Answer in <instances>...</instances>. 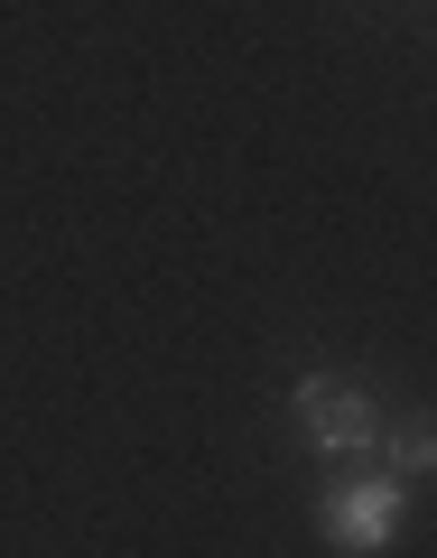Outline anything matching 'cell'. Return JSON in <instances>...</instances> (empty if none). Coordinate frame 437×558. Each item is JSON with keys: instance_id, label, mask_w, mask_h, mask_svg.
<instances>
[{"instance_id": "7a4b0ae2", "label": "cell", "mask_w": 437, "mask_h": 558, "mask_svg": "<svg viewBox=\"0 0 437 558\" xmlns=\"http://www.w3.org/2000/svg\"><path fill=\"white\" fill-rule=\"evenodd\" d=\"M400 502H410V484L400 475H354V484H336L326 494V539L336 549H354V558H373V549H391L400 539Z\"/></svg>"}, {"instance_id": "3957f363", "label": "cell", "mask_w": 437, "mask_h": 558, "mask_svg": "<svg viewBox=\"0 0 437 558\" xmlns=\"http://www.w3.org/2000/svg\"><path fill=\"white\" fill-rule=\"evenodd\" d=\"M381 475H400V484L437 475V418H428V410H410V418H381Z\"/></svg>"}, {"instance_id": "6da1fadb", "label": "cell", "mask_w": 437, "mask_h": 558, "mask_svg": "<svg viewBox=\"0 0 437 558\" xmlns=\"http://www.w3.org/2000/svg\"><path fill=\"white\" fill-rule=\"evenodd\" d=\"M289 418H299V438L317 447V457H373L381 447V410L363 381H336V373H307L299 391H289Z\"/></svg>"}]
</instances>
